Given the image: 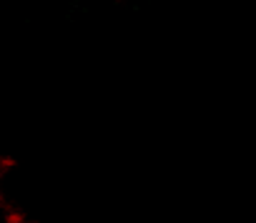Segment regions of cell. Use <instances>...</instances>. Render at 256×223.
<instances>
[{"label":"cell","mask_w":256,"mask_h":223,"mask_svg":"<svg viewBox=\"0 0 256 223\" xmlns=\"http://www.w3.org/2000/svg\"><path fill=\"white\" fill-rule=\"evenodd\" d=\"M10 208H13V203L6 198V193H3V191H0V211L6 213V211H10Z\"/></svg>","instance_id":"cell-3"},{"label":"cell","mask_w":256,"mask_h":223,"mask_svg":"<svg viewBox=\"0 0 256 223\" xmlns=\"http://www.w3.org/2000/svg\"><path fill=\"white\" fill-rule=\"evenodd\" d=\"M13 168H18V158H13V156H0V178H3L8 171H13Z\"/></svg>","instance_id":"cell-2"},{"label":"cell","mask_w":256,"mask_h":223,"mask_svg":"<svg viewBox=\"0 0 256 223\" xmlns=\"http://www.w3.org/2000/svg\"><path fill=\"white\" fill-rule=\"evenodd\" d=\"M6 223H36V221H30L18 206H13L10 211H6Z\"/></svg>","instance_id":"cell-1"}]
</instances>
